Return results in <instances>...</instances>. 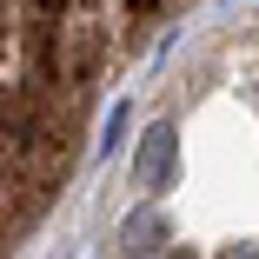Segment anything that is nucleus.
<instances>
[{"instance_id":"7ed1b4c3","label":"nucleus","mask_w":259,"mask_h":259,"mask_svg":"<svg viewBox=\"0 0 259 259\" xmlns=\"http://www.w3.org/2000/svg\"><path fill=\"white\" fill-rule=\"evenodd\" d=\"M153 246H160V220H153V213L126 220V252H153Z\"/></svg>"},{"instance_id":"20e7f679","label":"nucleus","mask_w":259,"mask_h":259,"mask_svg":"<svg viewBox=\"0 0 259 259\" xmlns=\"http://www.w3.org/2000/svg\"><path fill=\"white\" fill-rule=\"evenodd\" d=\"M166 259H193V252H166Z\"/></svg>"},{"instance_id":"39448f33","label":"nucleus","mask_w":259,"mask_h":259,"mask_svg":"<svg viewBox=\"0 0 259 259\" xmlns=\"http://www.w3.org/2000/svg\"><path fill=\"white\" fill-rule=\"evenodd\" d=\"M239 259H259V252H239Z\"/></svg>"},{"instance_id":"f257e3e1","label":"nucleus","mask_w":259,"mask_h":259,"mask_svg":"<svg viewBox=\"0 0 259 259\" xmlns=\"http://www.w3.org/2000/svg\"><path fill=\"white\" fill-rule=\"evenodd\" d=\"M173 126H146L140 133V153H133V186H166V173H173Z\"/></svg>"},{"instance_id":"f03ea898","label":"nucleus","mask_w":259,"mask_h":259,"mask_svg":"<svg viewBox=\"0 0 259 259\" xmlns=\"http://www.w3.org/2000/svg\"><path fill=\"white\" fill-rule=\"evenodd\" d=\"M93 60H100V40H93V27H60V33H54V67H60V80H80V73H93Z\"/></svg>"}]
</instances>
